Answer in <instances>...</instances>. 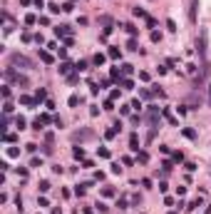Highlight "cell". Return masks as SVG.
I'll list each match as a JSON object with an SVG mask.
<instances>
[{"label": "cell", "instance_id": "52a82bcc", "mask_svg": "<svg viewBox=\"0 0 211 214\" xmlns=\"http://www.w3.org/2000/svg\"><path fill=\"white\" fill-rule=\"evenodd\" d=\"M40 60H42V62H52V55L45 52V50H40Z\"/></svg>", "mask_w": 211, "mask_h": 214}, {"label": "cell", "instance_id": "277c9868", "mask_svg": "<svg viewBox=\"0 0 211 214\" xmlns=\"http://www.w3.org/2000/svg\"><path fill=\"white\" fill-rule=\"evenodd\" d=\"M162 115H164V117H166V120H169V122H171V125H179V122H176V117H174V115H171V112H169V110H166V107H164V110H162Z\"/></svg>", "mask_w": 211, "mask_h": 214}, {"label": "cell", "instance_id": "44dd1931", "mask_svg": "<svg viewBox=\"0 0 211 214\" xmlns=\"http://www.w3.org/2000/svg\"><path fill=\"white\" fill-rule=\"evenodd\" d=\"M137 160H139V162H149V154H147V152H139Z\"/></svg>", "mask_w": 211, "mask_h": 214}, {"label": "cell", "instance_id": "8992f818", "mask_svg": "<svg viewBox=\"0 0 211 214\" xmlns=\"http://www.w3.org/2000/svg\"><path fill=\"white\" fill-rule=\"evenodd\" d=\"M92 62H94V65H104V55H102V52H97V55L92 57Z\"/></svg>", "mask_w": 211, "mask_h": 214}, {"label": "cell", "instance_id": "603a6c76", "mask_svg": "<svg viewBox=\"0 0 211 214\" xmlns=\"http://www.w3.org/2000/svg\"><path fill=\"white\" fill-rule=\"evenodd\" d=\"M102 194H104V197H112L114 189H112V187H104V189H102Z\"/></svg>", "mask_w": 211, "mask_h": 214}, {"label": "cell", "instance_id": "4dcf8cb0", "mask_svg": "<svg viewBox=\"0 0 211 214\" xmlns=\"http://www.w3.org/2000/svg\"><path fill=\"white\" fill-rule=\"evenodd\" d=\"M209 102H211V87H209Z\"/></svg>", "mask_w": 211, "mask_h": 214}, {"label": "cell", "instance_id": "ba28073f", "mask_svg": "<svg viewBox=\"0 0 211 214\" xmlns=\"http://www.w3.org/2000/svg\"><path fill=\"white\" fill-rule=\"evenodd\" d=\"M75 70H77V72H85V70H87V60H80L77 65H75Z\"/></svg>", "mask_w": 211, "mask_h": 214}, {"label": "cell", "instance_id": "4316f807", "mask_svg": "<svg viewBox=\"0 0 211 214\" xmlns=\"http://www.w3.org/2000/svg\"><path fill=\"white\" fill-rule=\"evenodd\" d=\"M174 162H184V154L181 152H174Z\"/></svg>", "mask_w": 211, "mask_h": 214}, {"label": "cell", "instance_id": "f1b7e54d", "mask_svg": "<svg viewBox=\"0 0 211 214\" xmlns=\"http://www.w3.org/2000/svg\"><path fill=\"white\" fill-rule=\"evenodd\" d=\"M40 122H42V125H50L52 120H50V115H42V117H40Z\"/></svg>", "mask_w": 211, "mask_h": 214}, {"label": "cell", "instance_id": "f546056e", "mask_svg": "<svg viewBox=\"0 0 211 214\" xmlns=\"http://www.w3.org/2000/svg\"><path fill=\"white\" fill-rule=\"evenodd\" d=\"M50 189V182H40V192H47Z\"/></svg>", "mask_w": 211, "mask_h": 214}, {"label": "cell", "instance_id": "ac0fdd59", "mask_svg": "<svg viewBox=\"0 0 211 214\" xmlns=\"http://www.w3.org/2000/svg\"><path fill=\"white\" fill-rule=\"evenodd\" d=\"M122 87H124V90H132L134 82H132V80H122Z\"/></svg>", "mask_w": 211, "mask_h": 214}, {"label": "cell", "instance_id": "83f0119b", "mask_svg": "<svg viewBox=\"0 0 211 214\" xmlns=\"http://www.w3.org/2000/svg\"><path fill=\"white\" fill-rule=\"evenodd\" d=\"M85 187H87V184H82V187H77V189H75V194H77V197H82V194H85Z\"/></svg>", "mask_w": 211, "mask_h": 214}, {"label": "cell", "instance_id": "7402d4cb", "mask_svg": "<svg viewBox=\"0 0 211 214\" xmlns=\"http://www.w3.org/2000/svg\"><path fill=\"white\" fill-rule=\"evenodd\" d=\"M47 8H50V13H60V10H62V8H60V5H55V3H50V5H47Z\"/></svg>", "mask_w": 211, "mask_h": 214}, {"label": "cell", "instance_id": "484cf974", "mask_svg": "<svg viewBox=\"0 0 211 214\" xmlns=\"http://www.w3.org/2000/svg\"><path fill=\"white\" fill-rule=\"evenodd\" d=\"M100 157H104V160L109 157V149H107V147H102V149H100Z\"/></svg>", "mask_w": 211, "mask_h": 214}, {"label": "cell", "instance_id": "d6986e66", "mask_svg": "<svg viewBox=\"0 0 211 214\" xmlns=\"http://www.w3.org/2000/svg\"><path fill=\"white\" fill-rule=\"evenodd\" d=\"M15 125H17V130H25V120H23V117H17Z\"/></svg>", "mask_w": 211, "mask_h": 214}, {"label": "cell", "instance_id": "9a60e30c", "mask_svg": "<svg viewBox=\"0 0 211 214\" xmlns=\"http://www.w3.org/2000/svg\"><path fill=\"white\" fill-rule=\"evenodd\" d=\"M77 105H80V97L72 95V97H70V107H77Z\"/></svg>", "mask_w": 211, "mask_h": 214}, {"label": "cell", "instance_id": "9c48e42d", "mask_svg": "<svg viewBox=\"0 0 211 214\" xmlns=\"http://www.w3.org/2000/svg\"><path fill=\"white\" fill-rule=\"evenodd\" d=\"M72 154H75L77 160H82V157H85V149H82V147H75V149H72Z\"/></svg>", "mask_w": 211, "mask_h": 214}, {"label": "cell", "instance_id": "ffe728a7", "mask_svg": "<svg viewBox=\"0 0 211 214\" xmlns=\"http://www.w3.org/2000/svg\"><path fill=\"white\" fill-rule=\"evenodd\" d=\"M8 154H10V157H17V154H20V149H17V147H10Z\"/></svg>", "mask_w": 211, "mask_h": 214}, {"label": "cell", "instance_id": "5b68a950", "mask_svg": "<svg viewBox=\"0 0 211 214\" xmlns=\"http://www.w3.org/2000/svg\"><path fill=\"white\" fill-rule=\"evenodd\" d=\"M129 145H132L134 152H139V140H137V134H132V137H129Z\"/></svg>", "mask_w": 211, "mask_h": 214}, {"label": "cell", "instance_id": "8fae6325", "mask_svg": "<svg viewBox=\"0 0 211 214\" xmlns=\"http://www.w3.org/2000/svg\"><path fill=\"white\" fill-rule=\"evenodd\" d=\"M119 55H122V52H119V47H109V57H112V60H117Z\"/></svg>", "mask_w": 211, "mask_h": 214}, {"label": "cell", "instance_id": "7a4b0ae2", "mask_svg": "<svg viewBox=\"0 0 211 214\" xmlns=\"http://www.w3.org/2000/svg\"><path fill=\"white\" fill-rule=\"evenodd\" d=\"M55 32L62 37V35H70V32H72V28H70V25H60V28H55Z\"/></svg>", "mask_w": 211, "mask_h": 214}, {"label": "cell", "instance_id": "e0dca14e", "mask_svg": "<svg viewBox=\"0 0 211 214\" xmlns=\"http://www.w3.org/2000/svg\"><path fill=\"white\" fill-rule=\"evenodd\" d=\"M112 80H122V72H119L117 67H114V70H112Z\"/></svg>", "mask_w": 211, "mask_h": 214}, {"label": "cell", "instance_id": "4fadbf2b", "mask_svg": "<svg viewBox=\"0 0 211 214\" xmlns=\"http://www.w3.org/2000/svg\"><path fill=\"white\" fill-rule=\"evenodd\" d=\"M132 13H134V15H137V17H144V20H147V13H144V10H142V8H134V10H132Z\"/></svg>", "mask_w": 211, "mask_h": 214}, {"label": "cell", "instance_id": "6da1fadb", "mask_svg": "<svg viewBox=\"0 0 211 214\" xmlns=\"http://www.w3.org/2000/svg\"><path fill=\"white\" fill-rule=\"evenodd\" d=\"M13 62H15V65H23V67H30V65H32L27 57H25V55H20V52H15V55H13Z\"/></svg>", "mask_w": 211, "mask_h": 214}, {"label": "cell", "instance_id": "5bb4252c", "mask_svg": "<svg viewBox=\"0 0 211 214\" xmlns=\"http://www.w3.org/2000/svg\"><path fill=\"white\" fill-rule=\"evenodd\" d=\"M45 95H47V92L40 87V90H37V95H35V100H37V102H40V100H45Z\"/></svg>", "mask_w": 211, "mask_h": 214}, {"label": "cell", "instance_id": "7c38bea8", "mask_svg": "<svg viewBox=\"0 0 211 214\" xmlns=\"http://www.w3.org/2000/svg\"><path fill=\"white\" fill-rule=\"evenodd\" d=\"M184 137H189V140H196V132H194V130H189V127H186V130H184Z\"/></svg>", "mask_w": 211, "mask_h": 214}, {"label": "cell", "instance_id": "3957f363", "mask_svg": "<svg viewBox=\"0 0 211 214\" xmlns=\"http://www.w3.org/2000/svg\"><path fill=\"white\" fill-rule=\"evenodd\" d=\"M37 100H32V97H27V95H20V105H27V107H32Z\"/></svg>", "mask_w": 211, "mask_h": 214}, {"label": "cell", "instance_id": "d4e9b609", "mask_svg": "<svg viewBox=\"0 0 211 214\" xmlns=\"http://www.w3.org/2000/svg\"><path fill=\"white\" fill-rule=\"evenodd\" d=\"M166 28H169L171 32H174V30H176V23H174V20H166Z\"/></svg>", "mask_w": 211, "mask_h": 214}, {"label": "cell", "instance_id": "30bf717a", "mask_svg": "<svg viewBox=\"0 0 211 214\" xmlns=\"http://www.w3.org/2000/svg\"><path fill=\"white\" fill-rule=\"evenodd\" d=\"M70 70H72L70 62H62V65H60V72H62V75H70Z\"/></svg>", "mask_w": 211, "mask_h": 214}, {"label": "cell", "instance_id": "cb8c5ba5", "mask_svg": "<svg viewBox=\"0 0 211 214\" xmlns=\"http://www.w3.org/2000/svg\"><path fill=\"white\" fill-rule=\"evenodd\" d=\"M159 40H162V35L154 30V32H151V43H159Z\"/></svg>", "mask_w": 211, "mask_h": 214}, {"label": "cell", "instance_id": "2e32d148", "mask_svg": "<svg viewBox=\"0 0 211 214\" xmlns=\"http://www.w3.org/2000/svg\"><path fill=\"white\" fill-rule=\"evenodd\" d=\"M25 23H27V25H35L37 17H35V15H25Z\"/></svg>", "mask_w": 211, "mask_h": 214}]
</instances>
